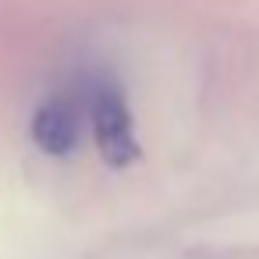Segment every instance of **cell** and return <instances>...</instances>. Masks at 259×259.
Masks as SVG:
<instances>
[{
    "label": "cell",
    "instance_id": "cell-1",
    "mask_svg": "<svg viewBox=\"0 0 259 259\" xmlns=\"http://www.w3.org/2000/svg\"><path fill=\"white\" fill-rule=\"evenodd\" d=\"M85 107H89V128L93 142L103 163L128 167L139 160V139H135V117L124 100V89L114 75L100 71L85 78Z\"/></svg>",
    "mask_w": 259,
    "mask_h": 259
},
{
    "label": "cell",
    "instance_id": "cell-2",
    "mask_svg": "<svg viewBox=\"0 0 259 259\" xmlns=\"http://www.w3.org/2000/svg\"><path fill=\"white\" fill-rule=\"evenodd\" d=\"M89 117V107H85V82L78 85H68V89H57L50 93L39 110L32 114V124H29V135L36 142V149H43L47 156H71L78 149V139H82V121Z\"/></svg>",
    "mask_w": 259,
    "mask_h": 259
}]
</instances>
